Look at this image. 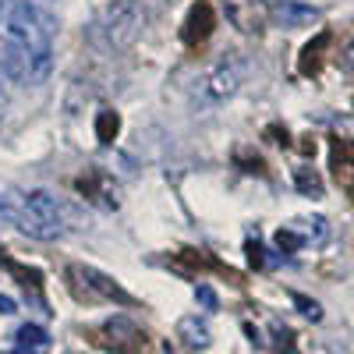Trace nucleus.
I'll list each match as a JSON object with an SVG mask.
<instances>
[{
	"label": "nucleus",
	"mask_w": 354,
	"mask_h": 354,
	"mask_svg": "<svg viewBox=\"0 0 354 354\" xmlns=\"http://www.w3.org/2000/svg\"><path fill=\"white\" fill-rule=\"evenodd\" d=\"M57 18L36 0H0V71L18 85H39L53 68Z\"/></svg>",
	"instance_id": "nucleus-1"
},
{
	"label": "nucleus",
	"mask_w": 354,
	"mask_h": 354,
	"mask_svg": "<svg viewBox=\"0 0 354 354\" xmlns=\"http://www.w3.org/2000/svg\"><path fill=\"white\" fill-rule=\"evenodd\" d=\"M0 220H8L36 241H57L71 227V209L46 188H4Z\"/></svg>",
	"instance_id": "nucleus-2"
},
{
	"label": "nucleus",
	"mask_w": 354,
	"mask_h": 354,
	"mask_svg": "<svg viewBox=\"0 0 354 354\" xmlns=\"http://www.w3.org/2000/svg\"><path fill=\"white\" fill-rule=\"evenodd\" d=\"M245 78V64L238 61V53H223L216 64H209L192 85V103L198 110H213L220 103H227L234 93H238V85Z\"/></svg>",
	"instance_id": "nucleus-3"
},
{
	"label": "nucleus",
	"mask_w": 354,
	"mask_h": 354,
	"mask_svg": "<svg viewBox=\"0 0 354 354\" xmlns=\"http://www.w3.org/2000/svg\"><path fill=\"white\" fill-rule=\"evenodd\" d=\"M145 25V11L138 4H131V0H121V4H110L100 21H96V32L106 46L113 50H124L128 43H135V36L142 32Z\"/></svg>",
	"instance_id": "nucleus-4"
},
{
	"label": "nucleus",
	"mask_w": 354,
	"mask_h": 354,
	"mask_svg": "<svg viewBox=\"0 0 354 354\" xmlns=\"http://www.w3.org/2000/svg\"><path fill=\"white\" fill-rule=\"evenodd\" d=\"M68 277L75 280V290L82 294V298H88V301L135 305V298H131V294H128L121 283H117L113 277H106V273H100V270H93V266H71Z\"/></svg>",
	"instance_id": "nucleus-5"
},
{
	"label": "nucleus",
	"mask_w": 354,
	"mask_h": 354,
	"mask_svg": "<svg viewBox=\"0 0 354 354\" xmlns=\"http://www.w3.org/2000/svg\"><path fill=\"white\" fill-rule=\"evenodd\" d=\"M223 15L227 21L238 28L245 36H262L270 28V18H273V8L266 0H223Z\"/></svg>",
	"instance_id": "nucleus-6"
},
{
	"label": "nucleus",
	"mask_w": 354,
	"mask_h": 354,
	"mask_svg": "<svg viewBox=\"0 0 354 354\" xmlns=\"http://www.w3.org/2000/svg\"><path fill=\"white\" fill-rule=\"evenodd\" d=\"M96 337H100V347L117 351V354H142L145 351V333L135 326L131 319H124V315L103 322V330Z\"/></svg>",
	"instance_id": "nucleus-7"
},
{
	"label": "nucleus",
	"mask_w": 354,
	"mask_h": 354,
	"mask_svg": "<svg viewBox=\"0 0 354 354\" xmlns=\"http://www.w3.org/2000/svg\"><path fill=\"white\" fill-rule=\"evenodd\" d=\"M330 167H333V181L340 185V192H347L354 198V145L347 138H333Z\"/></svg>",
	"instance_id": "nucleus-8"
},
{
	"label": "nucleus",
	"mask_w": 354,
	"mask_h": 354,
	"mask_svg": "<svg viewBox=\"0 0 354 354\" xmlns=\"http://www.w3.org/2000/svg\"><path fill=\"white\" fill-rule=\"evenodd\" d=\"M209 32H213V8H209V0H198V4L188 11V18H185L181 39H185L188 46H195V43L209 39Z\"/></svg>",
	"instance_id": "nucleus-9"
},
{
	"label": "nucleus",
	"mask_w": 354,
	"mask_h": 354,
	"mask_svg": "<svg viewBox=\"0 0 354 354\" xmlns=\"http://www.w3.org/2000/svg\"><path fill=\"white\" fill-rule=\"evenodd\" d=\"M330 32H326V28H322V32L301 50V61H298V71L301 75H308V78H315L319 71H322V61H326V57H322V53H326V46H330Z\"/></svg>",
	"instance_id": "nucleus-10"
},
{
	"label": "nucleus",
	"mask_w": 354,
	"mask_h": 354,
	"mask_svg": "<svg viewBox=\"0 0 354 354\" xmlns=\"http://www.w3.org/2000/svg\"><path fill=\"white\" fill-rule=\"evenodd\" d=\"M287 28H298V25H305V21H315L319 18V11L315 8H308V4H298V0H283V4L273 11Z\"/></svg>",
	"instance_id": "nucleus-11"
},
{
	"label": "nucleus",
	"mask_w": 354,
	"mask_h": 354,
	"mask_svg": "<svg viewBox=\"0 0 354 354\" xmlns=\"http://www.w3.org/2000/svg\"><path fill=\"white\" fill-rule=\"evenodd\" d=\"M78 188H82L85 198H100L103 205H117V195L103 192V188H106V174H103V170H88L82 181H78Z\"/></svg>",
	"instance_id": "nucleus-12"
},
{
	"label": "nucleus",
	"mask_w": 354,
	"mask_h": 354,
	"mask_svg": "<svg viewBox=\"0 0 354 354\" xmlns=\"http://www.w3.org/2000/svg\"><path fill=\"white\" fill-rule=\"evenodd\" d=\"M177 333H181V340L188 344V347H209V326L198 319V315H188V319H181V326H177Z\"/></svg>",
	"instance_id": "nucleus-13"
},
{
	"label": "nucleus",
	"mask_w": 354,
	"mask_h": 354,
	"mask_svg": "<svg viewBox=\"0 0 354 354\" xmlns=\"http://www.w3.org/2000/svg\"><path fill=\"white\" fill-rule=\"evenodd\" d=\"M15 340L21 344V351H32V354H43V351L50 347V333H46L43 326H36V322H28V326H21Z\"/></svg>",
	"instance_id": "nucleus-14"
},
{
	"label": "nucleus",
	"mask_w": 354,
	"mask_h": 354,
	"mask_svg": "<svg viewBox=\"0 0 354 354\" xmlns=\"http://www.w3.org/2000/svg\"><path fill=\"white\" fill-rule=\"evenodd\" d=\"M117 131H121V117H117L113 110H103V113L96 117V135H100V142L110 145V142L117 138Z\"/></svg>",
	"instance_id": "nucleus-15"
},
{
	"label": "nucleus",
	"mask_w": 354,
	"mask_h": 354,
	"mask_svg": "<svg viewBox=\"0 0 354 354\" xmlns=\"http://www.w3.org/2000/svg\"><path fill=\"white\" fill-rule=\"evenodd\" d=\"M294 185H298V192H305V195H322V181H319V174L315 170H294Z\"/></svg>",
	"instance_id": "nucleus-16"
},
{
	"label": "nucleus",
	"mask_w": 354,
	"mask_h": 354,
	"mask_svg": "<svg viewBox=\"0 0 354 354\" xmlns=\"http://www.w3.org/2000/svg\"><path fill=\"white\" fill-rule=\"evenodd\" d=\"M277 245L290 255V252H298L305 245V234H298V227H280L277 230Z\"/></svg>",
	"instance_id": "nucleus-17"
},
{
	"label": "nucleus",
	"mask_w": 354,
	"mask_h": 354,
	"mask_svg": "<svg viewBox=\"0 0 354 354\" xmlns=\"http://www.w3.org/2000/svg\"><path fill=\"white\" fill-rule=\"evenodd\" d=\"M294 305H298V308H301V315H308L312 322H319V319H322V308H319V301H308L305 294H294Z\"/></svg>",
	"instance_id": "nucleus-18"
},
{
	"label": "nucleus",
	"mask_w": 354,
	"mask_h": 354,
	"mask_svg": "<svg viewBox=\"0 0 354 354\" xmlns=\"http://www.w3.org/2000/svg\"><path fill=\"white\" fill-rule=\"evenodd\" d=\"M195 298H198V301H202L205 308H209V312L216 308V294H213L209 287H202V283H198V290H195Z\"/></svg>",
	"instance_id": "nucleus-19"
},
{
	"label": "nucleus",
	"mask_w": 354,
	"mask_h": 354,
	"mask_svg": "<svg viewBox=\"0 0 354 354\" xmlns=\"http://www.w3.org/2000/svg\"><path fill=\"white\" fill-rule=\"evenodd\" d=\"M344 71L347 75H354V39L347 43V50H344Z\"/></svg>",
	"instance_id": "nucleus-20"
},
{
	"label": "nucleus",
	"mask_w": 354,
	"mask_h": 354,
	"mask_svg": "<svg viewBox=\"0 0 354 354\" xmlns=\"http://www.w3.org/2000/svg\"><path fill=\"white\" fill-rule=\"evenodd\" d=\"M15 312V301L11 298H4V294H0V315H11Z\"/></svg>",
	"instance_id": "nucleus-21"
},
{
	"label": "nucleus",
	"mask_w": 354,
	"mask_h": 354,
	"mask_svg": "<svg viewBox=\"0 0 354 354\" xmlns=\"http://www.w3.org/2000/svg\"><path fill=\"white\" fill-rule=\"evenodd\" d=\"M11 354H32V351H11Z\"/></svg>",
	"instance_id": "nucleus-22"
}]
</instances>
